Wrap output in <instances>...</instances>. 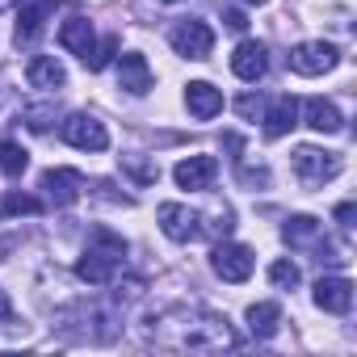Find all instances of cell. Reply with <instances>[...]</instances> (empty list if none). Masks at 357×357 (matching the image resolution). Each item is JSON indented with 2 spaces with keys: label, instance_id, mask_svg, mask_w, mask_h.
I'll use <instances>...</instances> for the list:
<instances>
[{
  "label": "cell",
  "instance_id": "6da1fadb",
  "mask_svg": "<svg viewBox=\"0 0 357 357\" xmlns=\"http://www.w3.org/2000/svg\"><path fill=\"white\" fill-rule=\"evenodd\" d=\"M122 261H126V240H118L114 231H97L89 240L84 257L76 261V278L89 282V286H109L118 278Z\"/></svg>",
  "mask_w": 357,
  "mask_h": 357
},
{
  "label": "cell",
  "instance_id": "7a4b0ae2",
  "mask_svg": "<svg viewBox=\"0 0 357 357\" xmlns=\"http://www.w3.org/2000/svg\"><path fill=\"white\" fill-rule=\"evenodd\" d=\"M168 344H176V349H236L240 336H236V328L227 324V315H219V311H198L194 319H190V315L181 319V336L168 340Z\"/></svg>",
  "mask_w": 357,
  "mask_h": 357
},
{
  "label": "cell",
  "instance_id": "3957f363",
  "mask_svg": "<svg viewBox=\"0 0 357 357\" xmlns=\"http://www.w3.org/2000/svg\"><path fill=\"white\" fill-rule=\"evenodd\" d=\"M340 168H344V164H340L336 151H319V147H298V151H294V176H298L307 190L328 185Z\"/></svg>",
  "mask_w": 357,
  "mask_h": 357
},
{
  "label": "cell",
  "instance_id": "277c9868",
  "mask_svg": "<svg viewBox=\"0 0 357 357\" xmlns=\"http://www.w3.org/2000/svg\"><path fill=\"white\" fill-rule=\"evenodd\" d=\"M282 240H286L290 248H315L319 261H324V257H328V261H340V252L324 240V227H319L315 215H290L286 227H282Z\"/></svg>",
  "mask_w": 357,
  "mask_h": 357
},
{
  "label": "cell",
  "instance_id": "5b68a950",
  "mask_svg": "<svg viewBox=\"0 0 357 357\" xmlns=\"http://www.w3.org/2000/svg\"><path fill=\"white\" fill-rule=\"evenodd\" d=\"M59 135H63V143H72L80 151H105L109 147V130L93 114H68L63 126H59Z\"/></svg>",
  "mask_w": 357,
  "mask_h": 357
},
{
  "label": "cell",
  "instance_id": "8992f818",
  "mask_svg": "<svg viewBox=\"0 0 357 357\" xmlns=\"http://www.w3.org/2000/svg\"><path fill=\"white\" fill-rule=\"evenodd\" d=\"M168 43H172L176 55H185V59H206L211 47H215V30L206 22H176Z\"/></svg>",
  "mask_w": 357,
  "mask_h": 357
},
{
  "label": "cell",
  "instance_id": "52a82bcc",
  "mask_svg": "<svg viewBox=\"0 0 357 357\" xmlns=\"http://www.w3.org/2000/svg\"><path fill=\"white\" fill-rule=\"evenodd\" d=\"M340 63V51L332 47V43H298L294 51H290V68L298 72V76H324V72H332Z\"/></svg>",
  "mask_w": 357,
  "mask_h": 357
},
{
  "label": "cell",
  "instance_id": "ba28073f",
  "mask_svg": "<svg viewBox=\"0 0 357 357\" xmlns=\"http://www.w3.org/2000/svg\"><path fill=\"white\" fill-rule=\"evenodd\" d=\"M211 265H215V273H219L223 282H248V278H252L257 257H252V248H248V244H215Z\"/></svg>",
  "mask_w": 357,
  "mask_h": 357
},
{
  "label": "cell",
  "instance_id": "9c48e42d",
  "mask_svg": "<svg viewBox=\"0 0 357 357\" xmlns=\"http://www.w3.org/2000/svg\"><path fill=\"white\" fill-rule=\"evenodd\" d=\"M43 190H47L51 206H72L84 194V176L76 168H51V172H43Z\"/></svg>",
  "mask_w": 357,
  "mask_h": 357
},
{
  "label": "cell",
  "instance_id": "30bf717a",
  "mask_svg": "<svg viewBox=\"0 0 357 357\" xmlns=\"http://www.w3.org/2000/svg\"><path fill=\"white\" fill-rule=\"evenodd\" d=\"M215 176H219V160L215 155H190L172 168V181L181 185V190H211L215 185Z\"/></svg>",
  "mask_w": 357,
  "mask_h": 357
},
{
  "label": "cell",
  "instance_id": "8fae6325",
  "mask_svg": "<svg viewBox=\"0 0 357 357\" xmlns=\"http://www.w3.org/2000/svg\"><path fill=\"white\" fill-rule=\"evenodd\" d=\"M155 219H160V231H164L168 240H176V244H185V240L198 236V215H194L190 206H181V202H164V206L155 211Z\"/></svg>",
  "mask_w": 357,
  "mask_h": 357
},
{
  "label": "cell",
  "instance_id": "7c38bea8",
  "mask_svg": "<svg viewBox=\"0 0 357 357\" xmlns=\"http://www.w3.org/2000/svg\"><path fill=\"white\" fill-rule=\"evenodd\" d=\"M315 307L328 311V315H344L353 307V282L332 273V278H319L315 282Z\"/></svg>",
  "mask_w": 357,
  "mask_h": 357
},
{
  "label": "cell",
  "instance_id": "4fadbf2b",
  "mask_svg": "<svg viewBox=\"0 0 357 357\" xmlns=\"http://www.w3.org/2000/svg\"><path fill=\"white\" fill-rule=\"evenodd\" d=\"M231 72H236L240 80L257 84V80L269 72V55H265V43H252V38H244V43L236 47V55H231Z\"/></svg>",
  "mask_w": 357,
  "mask_h": 357
},
{
  "label": "cell",
  "instance_id": "5bb4252c",
  "mask_svg": "<svg viewBox=\"0 0 357 357\" xmlns=\"http://www.w3.org/2000/svg\"><path fill=\"white\" fill-rule=\"evenodd\" d=\"M26 80H30V89L59 93V89L68 84V72H63V63H59L55 55H34L30 68H26Z\"/></svg>",
  "mask_w": 357,
  "mask_h": 357
},
{
  "label": "cell",
  "instance_id": "9a60e30c",
  "mask_svg": "<svg viewBox=\"0 0 357 357\" xmlns=\"http://www.w3.org/2000/svg\"><path fill=\"white\" fill-rule=\"evenodd\" d=\"M118 89H126L130 97L151 93V68H147V59L139 51H126L122 55V63H118Z\"/></svg>",
  "mask_w": 357,
  "mask_h": 357
},
{
  "label": "cell",
  "instance_id": "2e32d148",
  "mask_svg": "<svg viewBox=\"0 0 357 357\" xmlns=\"http://www.w3.org/2000/svg\"><path fill=\"white\" fill-rule=\"evenodd\" d=\"M185 105H190V114H194L198 122H211V118L223 114V93H219L215 84H206V80H194V84L185 89Z\"/></svg>",
  "mask_w": 357,
  "mask_h": 357
},
{
  "label": "cell",
  "instance_id": "e0dca14e",
  "mask_svg": "<svg viewBox=\"0 0 357 357\" xmlns=\"http://www.w3.org/2000/svg\"><path fill=\"white\" fill-rule=\"evenodd\" d=\"M294 126H298V101H294L290 93L273 97L269 109H265V135H269V139H282V135H290Z\"/></svg>",
  "mask_w": 357,
  "mask_h": 357
},
{
  "label": "cell",
  "instance_id": "ac0fdd59",
  "mask_svg": "<svg viewBox=\"0 0 357 357\" xmlns=\"http://www.w3.org/2000/svg\"><path fill=\"white\" fill-rule=\"evenodd\" d=\"M93 43H97V34H93V22L89 17H68L63 26H59V47L68 51V55H89L93 51Z\"/></svg>",
  "mask_w": 357,
  "mask_h": 357
},
{
  "label": "cell",
  "instance_id": "d6986e66",
  "mask_svg": "<svg viewBox=\"0 0 357 357\" xmlns=\"http://www.w3.org/2000/svg\"><path fill=\"white\" fill-rule=\"evenodd\" d=\"M47 13H51V0H26V5L17 9V47L34 43L47 26Z\"/></svg>",
  "mask_w": 357,
  "mask_h": 357
},
{
  "label": "cell",
  "instance_id": "ffe728a7",
  "mask_svg": "<svg viewBox=\"0 0 357 357\" xmlns=\"http://www.w3.org/2000/svg\"><path fill=\"white\" fill-rule=\"evenodd\" d=\"M307 126L319 130V135H336V130H344V118H340V109H336L332 101L311 97V101H307Z\"/></svg>",
  "mask_w": 357,
  "mask_h": 357
},
{
  "label": "cell",
  "instance_id": "44dd1931",
  "mask_svg": "<svg viewBox=\"0 0 357 357\" xmlns=\"http://www.w3.org/2000/svg\"><path fill=\"white\" fill-rule=\"evenodd\" d=\"M278 328H282V307H278V303H252V307H248V332H252L257 340L278 336Z\"/></svg>",
  "mask_w": 357,
  "mask_h": 357
},
{
  "label": "cell",
  "instance_id": "7402d4cb",
  "mask_svg": "<svg viewBox=\"0 0 357 357\" xmlns=\"http://www.w3.org/2000/svg\"><path fill=\"white\" fill-rule=\"evenodd\" d=\"M17 215H43V198L22 194V190L0 194V219H17Z\"/></svg>",
  "mask_w": 357,
  "mask_h": 357
},
{
  "label": "cell",
  "instance_id": "603a6c76",
  "mask_svg": "<svg viewBox=\"0 0 357 357\" xmlns=\"http://www.w3.org/2000/svg\"><path fill=\"white\" fill-rule=\"evenodd\" d=\"M26 164H30V151L22 143H13V139L0 143V172H5V176H22Z\"/></svg>",
  "mask_w": 357,
  "mask_h": 357
},
{
  "label": "cell",
  "instance_id": "cb8c5ba5",
  "mask_svg": "<svg viewBox=\"0 0 357 357\" xmlns=\"http://www.w3.org/2000/svg\"><path fill=\"white\" fill-rule=\"evenodd\" d=\"M114 55H118V38L109 34V38H101V43H93V51L84 55V68H89V72H101V68H105V63H109Z\"/></svg>",
  "mask_w": 357,
  "mask_h": 357
},
{
  "label": "cell",
  "instance_id": "d4e9b609",
  "mask_svg": "<svg viewBox=\"0 0 357 357\" xmlns=\"http://www.w3.org/2000/svg\"><path fill=\"white\" fill-rule=\"evenodd\" d=\"M269 282H273L278 290H294V286L303 282V273H298L294 261H273V265H269Z\"/></svg>",
  "mask_w": 357,
  "mask_h": 357
},
{
  "label": "cell",
  "instance_id": "484cf974",
  "mask_svg": "<svg viewBox=\"0 0 357 357\" xmlns=\"http://www.w3.org/2000/svg\"><path fill=\"white\" fill-rule=\"evenodd\" d=\"M51 122H55V105H30V109H26V126H30V130L43 135Z\"/></svg>",
  "mask_w": 357,
  "mask_h": 357
},
{
  "label": "cell",
  "instance_id": "4316f807",
  "mask_svg": "<svg viewBox=\"0 0 357 357\" xmlns=\"http://www.w3.org/2000/svg\"><path fill=\"white\" fill-rule=\"evenodd\" d=\"M240 181H244L248 190H257V185L265 190V185H269V168H244V164H240Z\"/></svg>",
  "mask_w": 357,
  "mask_h": 357
},
{
  "label": "cell",
  "instance_id": "83f0119b",
  "mask_svg": "<svg viewBox=\"0 0 357 357\" xmlns=\"http://www.w3.org/2000/svg\"><path fill=\"white\" fill-rule=\"evenodd\" d=\"M236 109H240V114H244V118L252 122V118H257V109H261V97H252V93H244V97L236 101Z\"/></svg>",
  "mask_w": 357,
  "mask_h": 357
},
{
  "label": "cell",
  "instance_id": "f1b7e54d",
  "mask_svg": "<svg viewBox=\"0 0 357 357\" xmlns=\"http://www.w3.org/2000/svg\"><path fill=\"white\" fill-rule=\"evenodd\" d=\"M126 168H130V172L139 176V181H155V176H160V172H155L151 164H139V160H126Z\"/></svg>",
  "mask_w": 357,
  "mask_h": 357
},
{
  "label": "cell",
  "instance_id": "f546056e",
  "mask_svg": "<svg viewBox=\"0 0 357 357\" xmlns=\"http://www.w3.org/2000/svg\"><path fill=\"white\" fill-rule=\"evenodd\" d=\"M353 215H357L353 202H340V206H336V223H340V227H353Z\"/></svg>",
  "mask_w": 357,
  "mask_h": 357
},
{
  "label": "cell",
  "instance_id": "4dcf8cb0",
  "mask_svg": "<svg viewBox=\"0 0 357 357\" xmlns=\"http://www.w3.org/2000/svg\"><path fill=\"white\" fill-rule=\"evenodd\" d=\"M223 22H227L231 30H248V17H244L240 9H227V13H223Z\"/></svg>",
  "mask_w": 357,
  "mask_h": 357
},
{
  "label": "cell",
  "instance_id": "1f68e13d",
  "mask_svg": "<svg viewBox=\"0 0 357 357\" xmlns=\"http://www.w3.org/2000/svg\"><path fill=\"white\" fill-rule=\"evenodd\" d=\"M13 319V303H9V294L0 290V324H9Z\"/></svg>",
  "mask_w": 357,
  "mask_h": 357
},
{
  "label": "cell",
  "instance_id": "d6a6232c",
  "mask_svg": "<svg viewBox=\"0 0 357 357\" xmlns=\"http://www.w3.org/2000/svg\"><path fill=\"white\" fill-rule=\"evenodd\" d=\"M248 5H265V0H248Z\"/></svg>",
  "mask_w": 357,
  "mask_h": 357
}]
</instances>
